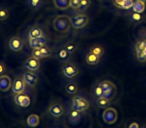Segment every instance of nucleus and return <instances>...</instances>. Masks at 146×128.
I'll list each match as a JSON object with an SVG mask.
<instances>
[{"label": "nucleus", "mask_w": 146, "mask_h": 128, "mask_svg": "<svg viewBox=\"0 0 146 128\" xmlns=\"http://www.w3.org/2000/svg\"><path fill=\"white\" fill-rule=\"evenodd\" d=\"M80 1H81V0H70V7L72 9L78 10L79 5H80Z\"/></svg>", "instance_id": "obj_35"}, {"label": "nucleus", "mask_w": 146, "mask_h": 128, "mask_svg": "<svg viewBox=\"0 0 146 128\" xmlns=\"http://www.w3.org/2000/svg\"><path fill=\"white\" fill-rule=\"evenodd\" d=\"M42 36H44V32H43V29L40 26H38V25H35V26L31 27L30 30L28 31L29 39L39 38V37H42Z\"/></svg>", "instance_id": "obj_15"}, {"label": "nucleus", "mask_w": 146, "mask_h": 128, "mask_svg": "<svg viewBox=\"0 0 146 128\" xmlns=\"http://www.w3.org/2000/svg\"><path fill=\"white\" fill-rule=\"evenodd\" d=\"M48 112L50 113L51 116L55 118H59L64 114V108L61 104L59 103H53L49 106L48 108Z\"/></svg>", "instance_id": "obj_12"}, {"label": "nucleus", "mask_w": 146, "mask_h": 128, "mask_svg": "<svg viewBox=\"0 0 146 128\" xmlns=\"http://www.w3.org/2000/svg\"><path fill=\"white\" fill-rule=\"evenodd\" d=\"M65 90H66V92L68 94H70V95H74V94H76L78 92V86L76 83H74V82H69V83L66 84V86H65Z\"/></svg>", "instance_id": "obj_24"}, {"label": "nucleus", "mask_w": 146, "mask_h": 128, "mask_svg": "<svg viewBox=\"0 0 146 128\" xmlns=\"http://www.w3.org/2000/svg\"><path fill=\"white\" fill-rule=\"evenodd\" d=\"M88 23H89V17L84 13L76 14L71 18V27L77 30L86 27Z\"/></svg>", "instance_id": "obj_2"}, {"label": "nucleus", "mask_w": 146, "mask_h": 128, "mask_svg": "<svg viewBox=\"0 0 146 128\" xmlns=\"http://www.w3.org/2000/svg\"><path fill=\"white\" fill-rule=\"evenodd\" d=\"M53 28L58 33L64 34L69 31L71 27V18L68 15H58L53 19Z\"/></svg>", "instance_id": "obj_1"}, {"label": "nucleus", "mask_w": 146, "mask_h": 128, "mask_svg": "<svg viewBox=\"0 0 146 128\" xmlns=\"http://www.w3.org/2000/svg\"><path fill=\"white\" fill-rule=\"evenodd\" d=\"M63 75L67 78H74L80 73L79 69L70 62H65L62 65Z\"/></svg>", "instance_id": "obj_5"}, {"label": "nucleus", "mask_w": 146, "mask_h": 128, "mask_svg": "<svg viewBox=\"0 0 146 128\" xmlns=\"http://www.w3.org/2000/svg\"><path fill=\"white\" fill-rule=\"evenodd\" d=\"M136 57L140 62H145L146 61V47L144 48V50L140 53H136Z\"/></svg>", "instance_id": "obj_33"}, {"label": "nucleus", "mask_w": 146, "mask_h": 128, "mask_svg": "<svg viewBox=\"0 0 146 128\" xmlns=\"http://www.w3.org/2000/svg\"><path fill=\"white\" fill-rule=\"evenodd\" d=\"M14 102L17 106H19V107L26 108V107H29V106H30L31 98L29 97V95H27V94H25L24 92H23V93L15 94Z\"/></svg>", "instance_id": "obj_7"}, {"label": "nucleus", "mask_w": 146, "mask_h": 128, "mask_svg": "<svg viewBox=\"0 0 146 128\" xmlns=\"http://www.w3.org/2000/svg\"><path fill=\"white\" fill-rule=\"evenodd\" d=\"M140 1H142V2H144V3H146V0H140Z\"/></svg>", "instance_id": "obj_39"}, {"label": "nucleus", "mask_w": 146, "mask_h": 128, "mask_svg": "<svg viewBox=\"0 0 146 128\" xmlns=\"http://www.w3.org/2000/svg\"><path fill=\"white\" fill-rule=\"evenodd\" d=\"M129 16H130V19H131L133 22H140V21L142 20V15L140 14V13L133 12V11H132Z\"/></svg>", "instance_id": "obj_32"}, {"label": "nucleus", "mask_w": 146, "mask_h": 128, "mask_svg": "<svg viewBox=\"0 0 146 128\" xmlns=\"http://www.w3.org/2000/svg\"><path fill=\"white\" fill-rule=\"evenodd\" d=\"M72 109H75L79 112H85L89 109L90 103L87 99L82 96H74L72 98Z\"/></svg>", "instance_id": "obj_4"}, {"label": "nucleus", "mask_w": 146, "mask_h": 128, "mask_svg": "<svg viewBox=\"0 0 146 128\" xmlns=\"http://www.w3.org/2000/svg\"><path fill=\"white\" fill-rule=\"evenodd\" d=\"M24 66L29 71H37L40 68V61H39V59L35 58V57L30 56L29 58L26 59Z\"/></svg>", "instance_id": "obj_10"}, {"label": "nucleus", "mask_w": 146, "mask_h": 128, "mask_svg": "<svg viewBox=\"0 0 146 128\" xmlns=\"http://www.w3.org/2000/svg\"><path fill=\"white\" fill-rule=\"evenodd\" d=\"M110 103H111V100L108 99V98H105V97H98L96 99V105L98 106L99 108H102V109H106V108L109 107Z\"/></svg>", "instance_id": "obj_21"}, {"label": "nucleus", "mask_w": 146, "mask_h": 128, "mask_svg": "<svg viewBox=\"0 0 146 128\" xmlns=\"http://www.w3.org/2000/svg\"><path fill=\"white\" fill-rule=\"evenodd\" d=\"M143 128H146V126H144V127H143Z\"/></svg>", "instance_id": "obj_40"}, {"label": "nucleus", "mask_w": 146, "mask_h": 128, "mask_svg": "<svg viewBox=\"0 0 146 128\" xmlns=\"http://www.w3.org/2000/svg\"><path fill=\"white\" fill-rule=\"evenodd\" d=\"M4 72H5V66L3 63L0 62V75H3Z\"/></svg>", "instance_id": "obj_38"}, {"label": "nucleus", "mask_w": 146, "mask_h": 128, "mask_svg": "<svg viewBox=\"0 0 146 128\" xmlns=\"http://www.w3.org/2000/svg\"><path fill=\"white\" fill-rule=\"evenodd\" d=\"M98 84L101 86L102 90H103V97L108 98L110 100L113 99L116 94V86L114 85L113 82L109 81V80H102Z\"/></svg>", "instance_id": "obj_3"}, {"label": "nucleus", "mask_w": 146, "mask_h": 128, "mask_svg": "<svg viewBox=\"0 0 146 128\" xmlns=\"http://www.w3.org/2000/svg\"><path fill=\"white\" fill-rule=\"evenodd\" d=\"M85 60H86V62H87V64H89V65H96V64L99 63L100 57L93 54V53H91V52H88L85 57Z\"/></svg>", "instance_id": "obj_19"}, {"label": "nucleus", "mask_w": 146, "mask_h": 128, "mask_svg": "<svg viewBox=\"0 0 146 128\" xmlns=\"http://www.w3.org/2000/svg\"><path fill=\"white\" fill-rule=\"evenodd\" d=\"M25 88H26V83L23 80V77H16L12 82V92L13 94H19L23 93L25 91Z\"/></svg>", "instance_id": "obj_8"}, {"label": "nucleus", "mask_w": 146, "mask_h": 128, "mask_svg": "<svg viewBox=\"0 0 146 128\" xmlns=\"http://www.w3.org/2000/svg\"><path fill=\"white\" fill-rule=\"evenodd\" d=\"M90 4H91V0H81L78 10H79L80 12H85V11L89 8Z\"/></svg>", "instance_id": "obj_27"}, {"label": "nucleus", "mask_w": 146, "mask_h": 128, "mask_svg": "<svg viewBox=\"0 0 146 128\" xmlns=\"http://www.w3.org/2000/svg\"><path fill=\"white\" fill-rule=\"evenodd\" d=\"M134 1H135V0H123V2H122V5H121V9L128 10V9L132 8Z\"/></svg>", "instance_id": "obj_31"}, {"label": "nucleus", "mask_w": 146, "mask_h": 128, "mask_svg": "<svg viewBox=\"0 0 146 128\" xmlns=\"http://www.w3.org/2000/svg\"><path fill=\"white\" fill-rule=\"evenodd\" d=\"M146 47V39H142V40H138L135 44V51L136 53H140L144 50Z\"/></svg>", "instance_id": "obj_26"}, {"label": "nucleus", "mask_w": 146, "mask_h": 128, "mask_svg": "<svg viewBox=\"0 0 146 128\" xmlns=\"http://www.w3.org/2000/svg\"><path fill=\"white\" fill-rule=\"evenodd\" d=\"M23 40L18 36H13L9 39L8 46L10 48V50L14 51V52H19L22 50L23 48Z\"/></svg>", "instance_id": "obj_9"}, {"label": "nucleus", "mask_w": 146, "mask_h": 128, "mask_svg": "<svg viewBox=\"0 0 146 128\" xmlns=\"http://www.w3.org/2000/svg\"><path fill=\"white\" fill-rule=\"evenodd\" d=\"M131 9L133 12H137L141 14V13H143L145 11V3L140 1V0H135Z\"/></svg>", "instance_id": "obj_20"}, {"label": "nucleus", "mask_w": 146, "mask_h": 128, "mask_svg": "<svg viewBox=\"0 0 146 128\" xmlns=\"http://www.w3.org/2000/svg\"><path fill=\"white\" fill-rule=\"evenodd\" d=\"M89 52L93 53V54L97 55V56L101 57L102 55L104 54V49L102 46H100V45H93V46L90 48Z\"/></svg>", "instance_id": "obj_25"}, {"label": "nucleus", "mask_w": 146, "mask_h": 128, "mask_svg": "<svg viewBox=\"0 0 146 128\" xmlns=\"http://www.w3.org/2000/svg\"><path fill=\"white\" fill-rule=\"evenodd\" d=\"M47 44V39L45 36L39 37V38H34V39H29V46L30 48L33 49H39L43 46H46Z\"/></svg>", "instance_id": "obj_14"}, {"label": "nucleus", "mask_w": 146, "mask_h": 128, "mask_svg": "<svg viewBox=\"0 0 146 128\" xmlns=\"http://www.w3.org/2000/svg\"><path fill=\"white\" fill-rule=\"evenodd\" d=\"M53 4L58 10H67L70 7V0H53Z\"/></svg>", "instance_id": "obj_17"}, {"label": "nucleus", "mask_w": 146, "mask_h": 128, "mask_svg": "<svg viewBox=\"0 0 146 128\" xmlns=\"http://www.w3.org/2000/svg\"><path fill=\"white\" fill-rule=\"evenodd\" d=\"M9 17V10L6 7L0 6V21L7 20Z\"/></svg>", "instance_id": "obj_28"}, {"label": "nucleus", "mask_w": 146, "mask_h": 128, "mask_svg": "<svg viewBox=\"0 0 146 128\" xmlns=\"http://www.w3.org/2000/svg\"><path fill=\"white\" fill-rule=\"evenodd\" d=\"M69 120H70V122L73 124L78 123L80 120V112L75 109H72L69 112Z\"/></svg>", "instance_id": "obj_23"}, {"label": "nucleus", "mask_w": 146, "mask_h": 128, "mask_svg": "<svg viewBox=\"0 0 146 128\" xmlns=\"http://www.w3.org/2000/svg\"><path fill=\"white\" fill-rule=\"evenodd\" d=\"M112 2H113V4L115 5L117 8L121 9V5H122V2H123V0H112Z\"/></svg>", "instance_id": "obj_36"}, {"label": "nucleus", "mask_w": 146, "mask_h": 128, "mask_svg": "<svg viewBox=\"0 0 146 128\" xmlns=\"http://www.w3.org/2000/svg\"><path fill=\"white\" fill-rule=\"evenodd\" d=\"M26 122L29 127H36L39 124V116L37 114H30L27 117Z\"/></svg>", "instance_id": "obj_22"}, {"label": "nucleus", "mask_w": 146, "mask_h": 128, "mask_svg": "<svg viewBox=\"0 0 146 128\" xmlns=\"http://www.w3.org/2000/svg\"><path fill=\"white\" fill-rule=\"evenodd\" d=\"M39 51H40L41 55H42L43 58H46V57H50L51 54H52V51L49 47L47 46H43L41 48H39Z\"/></svg>", "instance_id": "obj_30"}, {"label": "nucleus", "mask_w": 146, "mask_h": 128, "mask_svg": "<svg viewBox=\"0 0 146 128\" xmlns=\"http://www.w3.org/2000/svg\"><path fill=\"white\" fill-rule=\"evenodd\" d=\"M93 93H94V95L96 96V97H102L103 96V90H102V88H101V86L98 84L97 86H96L95 88H94V91H93Z\"/></svg>", "instance_id": "obj_34"}, {"label": "nucleus", "mask_w": 146, "mask_h": 128, "mask_svg": "<svg viewBox=\"0 0 146 128\" xmlns=\"http://www.w3.org/2000/svg\"><path fill=\"white\" fill-rule=\"evenodd\" d=\"M12 87V80L8 75H0V91L7 92Z\"/></svg>", "instance_id": "obj_13"}, {"label": "nucleus", "mask_w": 146, "mask_h": 128, "mask_svg": "<svg viewBox=\"0 0 146 128\" xmlns=\"http://www.w3.org/2000/svg\"><path fill=\"white\" fill-rule=\"evenodd\" d=\"M22 77H23V80L25 81V83L28 86H30V87H34L37 84V81H38V76L32 71L24 72Z\"/></svg>", "instance_id": "obj_11"}, {"label": "nucleus", "mask_w": 146, "mask_h": 128, "mask_svg": "<svg viewBox=\"0 0 146 128\" xmlns=\"http://www.w3.org/2000/svg\"><path fill=\"white\" fill-rule=\"evenodd\" d=\"M128 128H140V127L137 122H131V123L128 125Z\"/></svg>", "instance_id": "obj_37"}, {"label": "nucleus", "mask_w": 146, "mask_h": 128, "mask_svg": "<svg viewBox=\"0 0 146 128\" xmlns=\"http://www.w3.org/2000/svg\"><path fill=\"white\" fill-rule=\"evenodd\" d=\"M45 3V0H26V4L29 9L31 10H39L43 7Z\"/></svg>", "instance_id": "obj_16"}, {"label": "nucleus", "mask_w": 146, "mask_h": 128, "mask_svg": "<svg viewBox=\"0 0 146 128\" xmlns=\"http://www.w3.org/2000/svg\"><path fill=\"white\" fill-rule=\"evenodd\" d=\"M64 48L66 49L70 54H73V53L76 51V49H77V44H76L74 41H70V42H68L65 45Z\"/></svg>", "instance_id": "obj_29"}, {"label": "nucleus", "mask_w": 146, "mask_h": 128, "mask_svg": "<svg viewBox=\"0 0 146 128\" xmlns=\"http://www.w3.org/2000/svg\"><path fill=\"white\" fill-rule=\"evenodd\" d=\"M70 55L71 54L65 48L58 49V50H57V52H56L57 58H58L60 61H62V62H64V63L65 62H68L69 59H70Z\"/></svg>", "instance_id": "obj_18"}, {"label": "nucleus", "mask_w": 146, "mask_h": 128, "mask_svg": "<svg viewBox=\"0 0 146 128\" xmlns=\"http://www.w3.org/2000/svg\"><path fill=\"white\" fill-rule=\"evenodd\" d=\"M117 111H116V109H114L112 107L106 108L103 111V114H102V119H103V121L106 124H114L117 121Z\"/></svg>", "instance_id": "obj_6"}]
</instances>
